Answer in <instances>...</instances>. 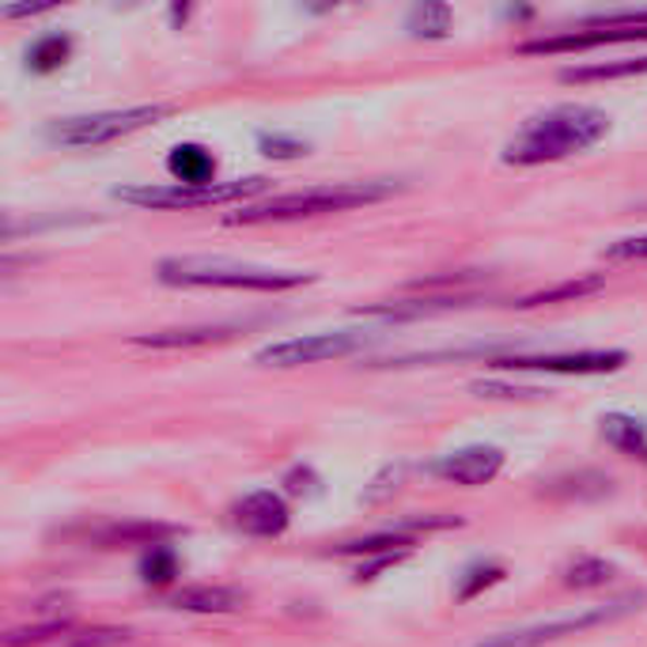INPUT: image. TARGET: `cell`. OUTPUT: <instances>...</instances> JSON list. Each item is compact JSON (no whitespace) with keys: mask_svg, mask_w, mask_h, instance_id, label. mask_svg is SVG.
Listing matches in <instances>:
<instances>
[{"mask_svg":"<svg viewBox=\"0 0 647 647\" xmlns=\"http://www.w3.org/2000/svg\"><path fill=\"white\" fill-rule=\"evenodd\" d=\"M606 133H610V114L606 110L587 107V102H564V107H549L541 114H534L515 137L503 144L500 159L511 167L557 163V159L595 148Z\"/></svg>","mask_w":647,"mask_h":647,"instance_id":"6da1fadb","label":"cell"},{"mask_svg":"<svg viewBox=\"0 0 647 647\" xmlns=\"http://www.w3.org/2000/svg\"><path fill=\"white\" fill-rule=\"evenodd\" d=\"M398 182L375 179V182H333V186H315V190H295V194L269 197L266 205H246V209L231 212L228 223H284V220H303V216H322V212H345L359 209V205L387 202L390 194H398Z\"/></svg>","mask_w":647,"mask_h":647,"instance_id":"7a4b0ae2","label":"cell"},{"mask_svg":"<svg viewBox=\"0 0 647 647\" xmlns=\"http://www.w3.org/2000/svg\"><path fill=\"white\" fill-rule=\"evenodd\" d=\"M156 277L159 284L174 288H246V292H292L315 281V273L300 269H269L231 258H163Z\"/></svg>","mask_w":647,"mask_h":647,"instance_id":"3957f363","label":"cell"},{"mask_svg":"<svg viewBox=\"0 0 647 647\" xmlns=\"http://www.w3.org/2000/svg\"><path fill=\"white\" fill-rule=\"evenodd\" d=\"M269 190V179H235V182H212V186H179V182H163V186H114L110 194L125 205L137 209H156V212H190V209H212V205H228L239 197H254Z\"/></svg>","mask_w":647,"mask_h":647,"instance_id":"277c9868","label":"cell"},{"mask_svg":"<svg viewBox=\"0 0 647 647\" xmlns=\"http://www.w3.org/2000/svg\"><path fill=\"white\" fill-rule=\"evenodd\" d=\"M171 114V107L151 102V107H125V110H99V114H76V118H58L46 125V141L61 144V148H99V144L122 141L137 130L163 122Z\"/></svg>","mask_w":647,"mask_h":647,"instance_id":"5b68a950","label":"cell"},{"mask_svg":"<svg viewBox=\"0 0 647 647\" xmlns=\"http://www.w3.org/2000/svg\"><path fill=\"white\" fill-rule=\"evenodd\" d=\"M640 602H644V595L613 598V602H606V606H590V610L569 613V618L538 621V625L511 628V633L489 636V640H481V644H474V647H546V644L564 640V636H579V633H587V628L613 625V621H621V618H628V613L640 610Z\"/></svg>","mask_w":647,"mask_h":647,"instance_id":"8992f818","label":"cell"},{"mask_svg":"<svg viewBox=\"0 0 647 647\" xmlns=\"http://www.w3.org/2000/svg\"><path fill=\"white\" fill-rule=\"evenodd\" d=\"M375 333L364 330H333V333H303V338H288L273 341V345L258 349L254 364L258 367H303V364H318V359H341L364 353L375 345Z\"/></svg>","mask_w":647,"mask_h":647,"instance_id":"52a82bcc","label":"cell"},{"mask_svg":"<svg viewBox=\"0 0 647 647\" xmlns=\"http://www.w3.org/2000/svg\"><path fill=\"white\" fill-rule=\"evenodd\" d=\"M497 367L508 371H546V375H613L628 364L625 349H587V353H511V356H492Z\"/></svg>","mask_w":647,"mask_h":647,"instance_id":"ba28073f","label":"cell"},{"mask_svg":"<svg viewBox=\"0 0 647 647\" xmlns=\"http://www.w3.org/2000/svg\"><path fill=\"white\" fill-rule=\"evenodd\" d=\"M503 469V451L492 443H474V447H462V451H451L443 459H436L428 466V474L443 477L451 485H466V489H477V485H489L497 481Z\"/></svg>","mask_w":647,"mask_h":647,"instance_id":"9c48e42d","label":"cell"},{"mask_svg":"<svg viewBox=\"0 0 647 647\" xmlns=\"http://www.w3.org/2000/svg\"><path fill=\"white\" fill-rule=\"evenodd\" d=\"M231 523H235V530L251 534V538H281L288 523H292V511H288V500L281 492L258 489L231 503Z\"/></svg>","mask_w":647,"mask_h":647,"instance_id":"30bf717a","label":"cell"},{"mask_svg":"<svg viewBox=\"0 0 647 647\" xmlns=\"http://www.w3.org/2000/svg\"><path fill=\"white\" fill-rule=\"evenodd\" d=\"M171 610H186V613H235L246 606V590L239 587H216V583H194V587H182L167 598Z\"/></svg>","mask_w":647,"mask_h":647,"instance_id":"8fae6325","label":"cell"},{"mask_svg":"<svg viewBox=\"0 0 647 647\" xmlns=\"http://www.w3.org/2000/svg\"><path fill=\"white\" fill-rule=\"evenodd\" d=\"M174 534H182V526H171V523H148V518H130V523H107L99 526V530H91L87 538L95 541V546H167V538H174Z\"/></svg>","mask_w":647,"mask_h":647,"instance_id":"7c38bea8","label":"cell"},{"mask_svg":"<svg viewBox=\"0 0 647 647\" xmlns=\"http://www.w3.org/2000/svg\"><path fill=\"white\" fill-rule=\"evenodd\" d=\"M239 326H186V330H159V333H137L133 345L141 349H197L216 345V341L235 338Z\"/></svg>","mask_w":647,"mask_h":647,"instance_id":"4fadbf2b","label":"cell"},{"mask_svg":"<svg viewBox=\"0 0 647 647\" xmlns=\"http://www.w3.org/2000/svg\"><path fill=\"white\" fill-rule=\"evenodd\" d=\"M167 171L179 186H212L216 156L202 144H174L167 156Z\"/></svg>","mask_w":647,"mask_h":647,"instance_id":"5bb4252c","label":"cell"},{"mask_svg":"<svg viewBox=\"0 0 647 647\" xmlns=\"http://www.w3.org/2000/svg\"><path fill=\"white\" fill-rule=\"evenodd\" d=\"M598 425H602V439L613 451L625 454V459L647 462V425L640 417H633V413H606Z\"/></svg>","mask_w":647,"mask_h":647,"instance_id":"9a60e30c","label":"cell"},{"mask_svg":"<svg viewBox=\"0 0 647 647\" xmlns=\"http://www.w3.org/2000/svg\"><path fill=\"white\" fill-rule=\"evenodd\" d=\"M541 492L553 500H602L613 497V477L598 474V469H579V474L553 477Z\"/></svg>","mask_w":647,"mask_h":647,"instance_id":"2e32d148","label":"cell"},{"mask_svg":"<svg viewBox=\"0 0 647 647\" xmlns=\"http://www.w3.org/2000/svg\"><path fill=\"white\" fill-rule=\"evenodd\" d=\"M606 288V277L590 273V277H569V281L553 284V288H541V292H530L523 300H515L518 310H530V307H549V303H575L583 295H595Z\"/></svg>","mask_w":647,"mask_h":647,"instance_id":"e0dca14e","label":"cell"},{"mask_svg":"<svg viewBox=\"0 0 647 647\" xmlns=\"http://www.w3.org/2000/svg\"><path fill=\"white\" fill-rule=\"evenodd\" d=\"M413 538L402 530H379V534H367V538H353V541H338V546H330L326 553L330 557H379V553H398V549H410Z\"/></svg>","mask_w":647,"mask_h":647,"instance_id":"ac0fdd59","label":"cell"},{"mask_svg":"<svg viewBox=\"0 0 647 647\" xmlns=\"http://www.w3.org/2000/svg\"><path fill=\"white\" fill-rule=\"evenodd\" d=\"M628 76H647V58H621V61H602V65H579L564 69V84H598V80H628Z\"/></svg>","mask_w":647,"mask_h":647,"instance_id":"d6986e66","label":"cell"},{"mask_svg":"<svg viewBox=\"0 0 647 647\" xmlns=\"http://www.w3.org/2000/svg\"><path fill=\"white\" fill-rule=\"evenodd\" d=\"M69 58H72V38L65 30H53V35H42L27 50V69L38 72V76H46V72H58Z\"/></svg>","mask_w":647,"mask_h":647,"instance_id":"ffe728a7","label":"cell"},{"mask_svg":"<svg viewBox=\"0 0 647 647\" xmlns=\"http://www.w3.org/2000/svg\"><path fill=\"white\" fill-rule=\"evenodd\" d=\"M613 579H618V569H613L610 561H602V557H575L561 575V583L572 590H595Z\"/></svg>","mask_w":647,"mask_h":647,"instance_id":"44dd1931","label":"cell"},{"mask_svg":"<svg viewBox=\"0 0 647 647\" xmlns=\"http://www.w3.org/2000/svg\"><path fill=\"white\" fill-rule=\"evenodd\" d=\"M503 564L497 561H481V564H469L466 572L459 575V590H454V602H474L477 595H485L489 587L503 583Z\"/></svg>","mask_w":647,"mask_h":647,"instance_id":"7402d4cb","label":"cell"},{"mask_svg":"<svg viewBox=\"0 0 647 647\" xmlns=\"http://www.w3.org/2000/svg\"><path fill=\"white\" fill-rule=\"evenodd\" d=\"M141 579L148 587H171L179 579V553L171 546H151L141 557Z\"/></svg>","mask_w":647,"mask_h":647,"instance_id":"603a6c76","label":"cell"},{"mask_svg":"<svg viewBox=\"0 0 647 647\" xmlns=\"http://www.w3.org/2000/svg\"><path fill=\"white\" fill-rule=\"evenodd\" d=\"M405 27L417 38H447L451 30V8L447 4H417L405 20Z\"/></svg>","mask_w":647,"mask_h":647,"instance_id":"cb8c5ba5","label":"cell"},{"mask_svg":"<svg viewBox=\"0 0 647 647\" xmlns=\"http://www.w3.org/2000/svg\"><path fill=\"white\" fill-rule=\"evenodd\" d=\"M69 633H72V618H50V621H42V625L12 628V633L4 636V647H35V644H46V640H53V636H69Z\"/></svg>","mask_w":647,"mask_h":647,"instance_id":"d4e9b609","label":"cell"},{"mask_svg":"<svg viewBox=\"0 0 647 647\" xmlns=\"http://www.w3.org/2000/svg\"><path fill=\"white\" fill-rule=\"evenodd\" d=\"M402 474H405L402 466H387V469H382V474H375V477H371V485H367V489L359 492V503H367V508H375V503L390 500L398 489H402Z\"/></svg>","mask_w":647,"mask_h":647,"instance_id":"484cf974","label":"cell"},{"mask_svg":"<svg viewBox=\"0 0 647 647\" xmlns=\"http://www.w3.org/2000/svg\"><path fill=\"white\" fill-rule=\"evenodd\" d=\"M258 148L266 151L269 159H295V156H307V141H295L284 137V133H261Z\"/></svg>","mask_w":647,"mask_h":647,"instance_id":"4316f807","label":"cell"},{"mask_svg":"<svg viewBox=\"0 0 647 647\" xmlns=\"http://www.w3.org/2000/svg\"><path fill=\"white\" fill-rule=\"evenodd\" d=\"M130 628H87V633L69 636L65 647H118L130 640Z\"/></svg>","mask_w":647,"mask_h":647,"instance_id":"83f0119b","label":"cell"},{"mask_svg":"<svg viewBox=\"0 0 647 647\" xmlns=\"http://www.w3.org/2000/svg\"><path fill=\"white\" fill-rule=\"evenodd\" d=\"M405 557H410V549H398V553H379V557H367L364 564L353 572V579L356 583H371V579H379L387 569H394V564H402Z\"/></svg>","mask_w":647,"mask_h":647,"instance_id":"f1b7e54d","label":"cell"},{"mask_svg":"<svg viewBox=\"0 0 647 647\" xmlns=\"http://www.w3.org/2000/svg\"><path fill=\"white\" fill-rule=\"evenodd\" d=\"M284 485H288V492H292V497H318V492H322V481H318V474L310 466L288 469Z\"/></svg>","mask_w":647,"mask_h":647,"instance_id":"f546056e","label":"cell"},{"mask_svg":"<svg viewBox=\"0 0 647 647\" xmlns=\"http://www.w3.org/2000/svg\"><path fill=\"white\" fill-rule=\"evenodd\" d=\"M610 261H647V235H633V239H621L606 251Z\"/></svg>","mask_w":647,"mask_h":647,"instance_id":"4dcf8cb0","label":"cell"},{"mask_svg":"<svg viewBox=\"0 0 647 647\" xmlns=\"http://www.w3.org/2000/svg\"><path fill=\"white\" fill-rule=\"evenodd\" d=\"M186 15H190V8H179V4L171 8V20H174V23H179V20H186Z\"/></svg>","mask_w":647,"mask_h":647,"instance_id":"1f68e13d","label":"cell"}]
</instances>
